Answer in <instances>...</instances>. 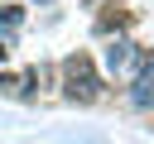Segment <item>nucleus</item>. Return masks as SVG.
<instances>
[{"mask_svg":"<svg viewBox=\"0 0 154 144\" xmlns=\"http://www.w3.org/2000/svg\"><path fill=\"white\" fill-rule=\"evenodd\" d=\"M63 86H67V96L82 101V106L101 96V77H96V67H91L87 53H72V58L63 62Z\"/></svg>","mask_w":154,"mask_h":144,"instance_id":"1","label":"nucleus"},{"mask_svg":"<svg viewBox=\"0 0 154 144\" xmlns=\"http://www.w3.org/2000/svg\"><path fill=\"white\" fill-rule=\"evenodd\" d=\"M144 58H149V53H144V48H135L130 38L106 43V72H111V77H120L125 67H135V72H140V67H144Z\"/></svg>","mask_w":154,"mask_h":144,"instance_id":"2","label":"nucleus"},{"mask_svg":"<svg viewBox=\"0 0 154 144\" xmlns=\"http://www.w3.org/2000/svg\"><path fill=\"white\" fill-rule=\"evenodd\" d=\"M130 101L140 110H154V58H144V67L135 72V86H130Z\"/></svg>","mask_w":154,"mask_h":144,"instance_id":"3","label":"nucleus"},{"mask_svg":"<svg viewBox=\"0 0 154 144\" xmlns=\"http://www.w3.org/2000/svg\"><path fill=\"white\" fill-rule=\"evenodd\" d=\"M19 19H24V14H19L14 5H0V29H5V34H10V29L19 24Z\"/></svg>","mask_w":154,"mask_h":144,"instance_id":"4","label":"nucleus"},{"mask_svg":"<svg viewBox=\"0 0 154 144\" xmlns=\"http://www.w3.org/2000/svg\"><path fill=\"white\" fill-rule=\"evenodd\" d=\"M87 5H91V10H96V5H106V0H87Z\"/></svg>","mask_w":154,"mask_h":144,"instance_id":"5","label":"nucleus"},{"mask_svg":"<svg viewBox=\"0 0 154 144\" xmlns=\"http://www.w3.org/2000/svg\"><path fill=\"white\" fill-rule=\"evenodd\" d=\"M5 53H10V48H5V43H0V62H5Z\"/></svg>","mask_w":154,"mask_h":144,"instance_id":"6","label":"nucleus"}]
</instances>
